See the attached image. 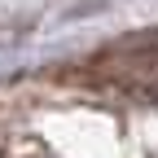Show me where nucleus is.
<instances>
[{
    "label": "nucleus",
    "mask_w": 158,
    "mask_h": 158,
    "mask_svg": "<svg viewBox=\"0 0 158 158\" xmlns=\"http://www.w3.org/2000/svg\"><path fill=\"white\" fill-rule=\"evenodd\" d=\"M92 79L106 88L127 92V97L158 101V48H118L110 57H97Z\"/></svg>",
    "instance_id": "obj_1"
}]
</instances>
